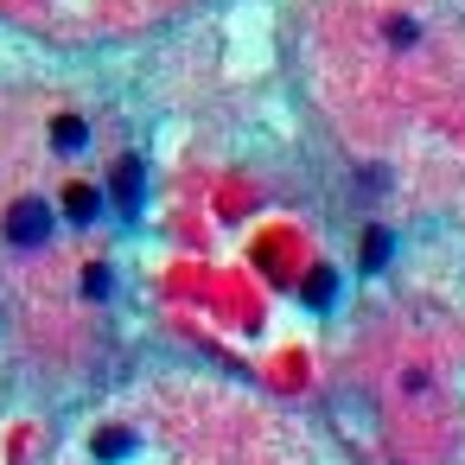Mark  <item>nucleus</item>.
<instances>
[{
    "label": "nucleus",
    "mask_w": 465,
    "mask_h": 465,
    "mask_svg": "<svg viewBox=\"0 0 465 465\" xmlns=\"http://www.w3.org/2000/svg\"><path fill=\"white\" fill-rule=\"evenodd\" d=\"M52 230H58V217H52V204H45V198H20V204L7 211V242H14V249H26V255H33V249H45V242H52Z\"/></svg>",
    "instance_id": "obj_1"
},
{
    "label": "nucleus",
    "mask_w": 465,
    "mask_h": 465,
    "mask_svg": "<svg viewBox=\"0 0 465 465\" xmlns=\"http://www.w3.org/2000/svg\"><path fill=\"white\" fill-rule=\"evenodd\" d=\"M52 147H58V153H84V147H90V122H84V115H58V122H52Z\"/></svg>",
    "instance_id": "obj_2"
},
{
    "label": "nucleus",
    "mask_w": 465,
    "mask_h": 465,
    "mask_svg": "<svg viewBox=\"0 0 465 465\" xmlns=\"http://www.w3.org/2000/svg\"><path fill=\"white\" fill-rule=\"evenodd\" d=\"M115 192H122V211H141V192H147V166H141V160H122V173H115Z\"/></svg>",
    "instance_id": "obj_3"
},
{
    "label": "nucleus",
    "mask_w": 465,
    "mask_h": 465,
    "mask_svg": "<svg viewBox=\"0 0 465 465\" xmlns=\"http://www.w3.org/2000/svg\"><path fill=\"white\" fill-rule=\"evenodd\" d=\"M64 211H71V223H96L103 217V192L96 185H71L64 192Z\"/></svg>",
    "instance_id": "obj_4"
},
{
    "label": "nucleus",
    "mask_w": 465,
    "mask_h": 465,
    "mask_svg": "<svg viewBox=\"0 0 465 465\" xmlns=\"http://www.w3.org/2000/svg\"><path fill=\"white\" fill-rule=\"evenodd\" d=\"M128 452H134L128 433H96V459H103V465H109V459H128Z\"/></svg>",
    "instance_id": "obj_5"
},
{
    "label": "nucleus",
    "mask_w": 465,
    "mask_h": 465,
    "mask_svg": "<svg viewBox=\"0 0 465 465\" xmlns=\"http://www.w3.org/2000/svg\"><path fill=\"white\" fill-rule=\"evenodd\" d=\"M84 293H90V300L109 293V262H90V268H84Z\"/></svg>",
    "instance_id": "obj_6"
},
{
    "label": "nucleus",
    "mask_w": 465,
    "mask_h": 465,
    "mask_svg": "<svg viewBox=\"0 0 465 465\" xmlns=\"http://www.w3.org/2000/svg\"><path fill=\"white\" fill-rule=\"evenodd\" d=\"M389 249H395V242H389V230H376V236H370V249H363V268H382V262H389Z\"/></svg>",
    "instance_id": "obj_7"
},
{
    "label": "nucleus",
    "mask_w": 465,
    "mask_h": 465,
    "mask_svg": "<svg viewBox=\"0 0 465 465\" xmlns=\"http://www.w3.org/2000/svg\"><path fill=\"white\" fill-rule=\"evenodd\" d=\"M331 293H338V281H331V274H319V281L306 287V306H331Z\"/></svg>",
    "instance_id": "obj_8"
}]
</instances>
